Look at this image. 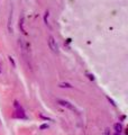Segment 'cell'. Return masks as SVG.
I'll list each match as a JSON object with an SVG mask.
<instances>
[{"mask_svg": "<svg viewBox=\"0 0 128 135\" xmlns=\"http://www.w3.org/2000/svg\"><path fill=\"white\" fill-rule=\"evenodd\" d=\"M48 47L53 51L54 53H58V45L56 43V41L53 36H48Z\"/></svg>", "mask_w": 128, "mask_h": 135, "instance_id": "obj_1", "label": "cell"}, {"mask_svg": "<svg viewBox=\"0 0 128 135\" xmlns=\"http://www.w3.org/2000/svg\"><path fill=\"white\" fill-rule=\"evenodd\" d=\"M57 103L61 105V106H63V107H66L67 109H70V110H72V112H74V113H78V110H76V108L73 106L72 104H70L69 101H66V100H62V99H58L57 100Z\"/></svg>", "mask_w": 128, "mask_h": 135, "instance_id": "obj_2", "label": "cell"}, {"mask_svg": "<svg viewBox=\"0 0 128 135\" xmlns=\"http://www.w3.org/2000/svg\"><path fill=\"white\" fill-rule=\"evenodd\" d=\"M19 27L21 29V33H23L24 35H27V33H26V31H25V28H24V17L23 16H21V18L19 19Z\"/></svg>", "mask_w": 128, "mask_h": 135, "instance_id": "obj_3", "label": "cell"}, {"mask_svg": "<svg viewBox=\"0 0 128 135\" xmlns=\"http://www.w3.org/2000/svg\"><path fill=\"white\" fill-rule=\"evenodd\" d=\"M114 128H115V131H116V133H119V134H120V133L122 132V125H121V124H119V123L115 124V125H114Z\"/></svg>", "mask_w": 128, "mask_h": 135, "instance_id": "obj_4", "label": "cell"}, {"mask_svg": "<svg viewBox=\"0 0 128 135\" xmlns=\"http://www.w3.org/2000/svg\"><path fill=\"white\" fill-rule=\"evenodd\" d=\"M12 22V11H10V15H9V20H8V31L9 33H12V27H11V23Z\"/></svg>", "mask_w": 128, "mask_h": 135, "instance_id": "obj_5", "label": "cell"}, {"mask_svg": "<svg viewBox=\"0 0 128 135\" xmlns=\"http://www.w3.org/2000/svg\"><path fill=\"white\" fill-rule=\"evenodd\" d=\"M60 87L61 88H72V86L70 83H67V82H63V83H61L60 84Z\"/></svg>", "mask_w": 128, "mask_h": 135, "instance_id": "obj_6", "label": "cell"}, {"mask_svg": "<svg viewBox=\"0 0 128 135\" xmlns=\"http://www.w3.org/2000/svg\"><path fill=\"white\" fill-rule=\"evenodd\" d=\"M47 16H48V12L46 11V12H45V17H44V22H45L46 25H48V23H47Z\"/></svg>", "mask_w": 128, "mask_h": 135, "instance_id": "obj_7", "label": "cell"}, {"mask_svg": "<svg viewBox=\"0 0 128 135\" xmlns=\"http://www.w3.org/2000/svg\"><path fill=\"white\" fill-rule=\"evenodd\" d=\"M105 135H111V133H110V129H109V128H106V129H105Z\"/></svg>", "mask_w": 128, "mask_h": 135, "instance_id": "obj_8", "label": "cell"}, {"mask_svg": "<svg viewBox=\"0 0 128 135\" xmlns=\"http://www.w3.org/2000/svg\"><path fill=\"white\" fill-rule=\"evenodd\" d=\"M9 61L12 63V65H14V66H16V63H15V61H14V59H12L11 56H9Z\"/></svg>", "mask_w": 128, "mask_h": 135, "instance_id": "obj_9", "label": "cell"}, {"mask_svg": "<svg viewBox=\"0 0 128 135\" xmlns=\"http://www.w3.org/2000/svg\"><path fill=\"white\" fill-rule=\"evenodd\" d=\"M87 75L89 77V79H90V80H95V77H93V74H89V73H87Z\"/></svg>", "mask_w": 128, "mask_h": 135, "instance_id": "obj_10", "label": "cell"}, {"mask_svg": "<svg viewBox=\"0 0 128 135\" xmlns=\"http://www.w3.org/2000/svg\"><path fill=\"white\" fill-rule=\"evenodd\" d=\"M47 127H48V126L46 125V124H44V125H42V126H41V129H45V128H47Z\"/></svg>", "mask_w": 128, "mask_h": 135, "instance_id": "obj_11", "label": "cell"}, {"mask_svg": "<svg viewBox=\"0 0 128 135\" xmlns=\"http://www.w3.org/2000/svg\"><path fill=\"white\" fill-rule=\"evenodd\" d=\"M2 72V70H1V65H0V73H1Z\"/></svg>", "mask_w": 128, "mask_h": 135, "instance_id": "obj_12", "label": "cell"}, {"mask_svg": "<svg viewBox=\"0 0 128 135\" xmlns=\"http://www.w3.org/2000/svg\"><path fill=\"white\" fill-rule=\"evenodd\" d=\"M115 135H120V134H119V133H116V134H115Z\"/></svg>", "mask_w": 128, "mask_h": 135, "instance_id": "obj_13", "label": "cell"}]
</instances>
